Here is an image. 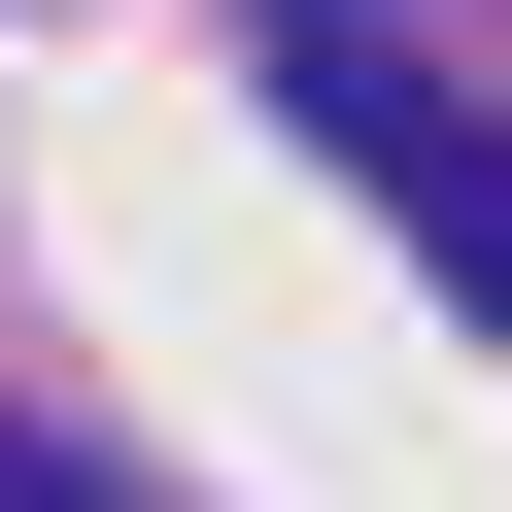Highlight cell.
<instances>
[{
  "mask_svg": "<svg viewBox=\"0 0 512 512\" xmlns=\"http://www.w3.org/2000/svg\"><path fill=\"white\" fill-rule=\"evenodd\" d=\"M308 171H376V205H410V239H444V274H478V308H512V137H478V103H410V69H376V35H342V69H308Z\"/></svg>",
  "mask_w": 512,
  "mask_h": 512,
  "instance_id": "cell-1",
  "label": "cell"
},
{
  "mask_svg": "<svg viewBox=\"0 0 512 512\" xmlns=\"http://www.w3.org/2000/svg\"><path fill=\"white\" fill-rule=\"evenodd\" d=\"M0 512H103V478H69V444H0Z\"/></svg>",
  "mask_w": 512,
  "mask_h": 512,
  "instance_id": "cell-2",
  "label": "cell"
},
{
  "mask_svg": "<svg viewBox=\"0 0 512 512\" xmlns=\"http://www.w3.org/2000/svg\"><path fill=\"white\" fill-rule=\"evenodd\" d=\"M274 35H308V69H342V35H376V0H274Z\"/></svg>",
  "mask_w": 512,
  "mask_h": 512,
  "instance_id": "cell-3",
  "label": "cell"
}]
</instances>
